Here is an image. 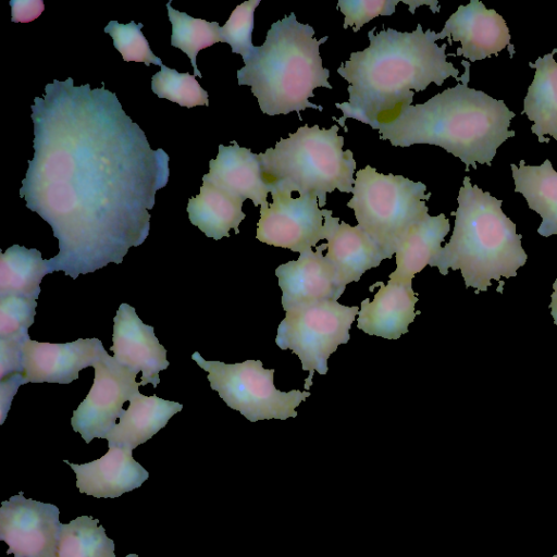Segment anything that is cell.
Listing matches in <instances>:
<instances>
[{"instance_id": "obj_29", "label": "cell", "mask_w": 557, "mask_h": 557, "mask_svg": "<svg viewBox=\"0 0 557 557\" xmlns=\"http://www.w3.org/2000/svg\"><path fill=\"white\" fill-rule=\"evenodd\" d=\"M151 89L159 98H165L182 107L209 106L208 92L194 75L178 73L165 65L152 76Z\"/></svg>"}, {"instance_id": "obj_16", "label": "cell", "mask_w": 557, "mask_h": 557, "mask_svg": "<svg viewBox=\"0 0 557 557\" xmlns=\"http://www.w3.org/2000/svg\"><path fill=\"white\" fill-rule=\"evenodd\" d=\"M448 37L459 41L461 47L455 55H462L470 62L483 60L497 54L510 42L508 26L502 15L493 9H486L478 0L467 5H459L437 33L438 39Z\"/></svg>"}, {"instance_id": "obj_7", "label": "cell", "mask_w": 557, "mask_h": 557, "mask_svg": "<svg viewBox=\"0 0 557 557\" xmlns=\"http://www.w3.org/2000/svg\"><path fill=\"white\" fill-rule=\"evenodd\" d=\"M431 195L422 182L382 174L367 165L356 173L347 207L354 210L360 228L391 259L408 231L429 214L425 201Z\"/></svg>"}, {"instance_id": "obj_1", "label": "cell", "mask_w": 557, "mask_h": 557, "mask_svg": "<svg viewBox=\"0 0 557 557\" xmlns=\"http://www.w3.org/2000/svg\"><path fill=\"white\" fill-rule=\"evenodd\" d=\"M34 158L20 197L49 223L59 253L49 273L75 280L120 264L150 230L157 190L169 181V154L153 150L114 92L72 77L53 79L32 106Z\"/></svg>"}, {"instance_id": "obj_39", "label": "cell", "mask_w": 557, "mask_h": 557, "mask_svg": "<svg viewBox=\"0 0 557 557\" xmlns=\"http://www.w3.org/2000/svg\"><path fill=\"white\" fill-rule=\"evenodd\" d=\"M554 557H557V555H555Z\"/></svg>"}, {"instance_id": "obj_14", "label": "cell", "mask_w": 557, "mask_h": 557, "mask_svg": "<svg viewBox=\"0 0 557 557\" xmlns=\"http://www.w3.org/2000/svg\"><path fill=\"white\" fill-rule=\"evenodd\" d=\"M300 253L297 260L275 270L286 311L326 300H337L345 290L334 265L322 255L326 244Z\"/></svg>"}, {"instance_id": "obj_32", "label": "cell", "mask_w": 557, "mask_h": 557, "mask_svg": "<svg viewBox=\"0 0 557 557\" xmlns=\"http://www.w3.org/2000/svg\"><path fill=\"white\" fill-rule=\"evenodd\" d=\"M36 307L37 301L33 298L15 295L0 297V338L27 336Z\"/></svg>"}, {"instance_id": "obj_20", "label": "cell", "mask_w": 557, "mask_h": 557, "mask_svg": "<svg viewBox=\"0 0 557 557\" xmlns=\"http://www.w3.org/2000/svg\"><path fill=\"white\" fill-rule=\"evenodd\" d=\"M209 173L202 181L211 182L218 187L245 201L250 199L253 205L268 202L270 188L262 174L259 154L240 147L235 140L232 145H219L215 159L209 162Z\"/></svg>"}, {"instance_id": "obj_37", "label": "cell", "mask_w": 557, "mask_h": 557, "mask_svg": "<svg viewBox=\"0 0 557 557\" xmlns=\"http://www.w3.org/2000/svg\"><path fill=\"white\" fill-rule=\"evenodd\" d=\"M404 3L408 4L409 5V11L413 14L416 9L419 7V5H423V4H428L431 7V10L435 13V12H438L440 11V7H438V2L433 0V1H417V0H413V1H406V0H401Z\"/></svg>"}, {"instance_id": "obj_8", "label": "cell", "mask_w": 557, "mask_h": 557, "mask_svg": "<svg viewBox=\"0 0 557 557\" xmlns=\"http://www.w3.org/2000/svg\"><path fill=\"white\" fill-rule=\"evenodd\" d=\"M193 360L208 372L210 387L225 404L239 411L250 422L297 417L296 407L310 396V392L292 389L282 392L274 386V369H264L260 360L225 363L205 360L198 351Z\"/></svg>"}, {"instance_id": "obj_5", "label": "cell", "mask_w": 557, "mask_h": 557, "mask_svg": "<svg viewBox=\"0 0 557 557\" xmlns=\"http://www.w3.org/2000/svg\"><path fill=\"white\" fill-rule=\"evenodd\" d=\"M458 208L450 240L441 248L429 265L441 274L448 269L460 270L466 287H474L475 294L485 292L491 280L500 283V276H516L528 256L521 246V235L516 224L503 212V200L471 185L465 176L459 189Z\"/></svg>"}, {"instance_id": "obj_28", "label": "cell", "mask_w": 557, "mask_h": 557, "mask_svg": "<svg viewBox=\"0 0 557 557\" xmlns=\"http://www.w3.org/2000/svg\"><path fill=\"white\" fill-rule=\"evenodd\" d=\"M169 20L172 24L171 46L181 49L189 58L194 67V76L202 77L196 63L200 50L216 42H222L220 25L218 22H208L202 18L191 17L185 12H180L166 3Z\"/></svg>"}, {"instance_id": "obj_13", "label": "cell", "mask_w": 557, "mask_h": 557, "mask_svg": "<svg viewBox=\"0 0 557 557\" xmlns=\"http://www.w3.org/2000/svg\"><path fill=\"white\" fill-rule=\"evenodd\" d=\"M107 352L98 338H78L71 343H39L25 339L22 346L25 383L69 384L79 372L92 367Z\"/></svg>"}, {"instance_id": "obj_3", "label": "cell", "mask_w": 557, "mask_h": 557, "mask_svg": "<svg viewBox=\"0 0 557 557\" xmlns=\"http://www.w3.org/2000/svg\"><path fill=\"white\" fill-rule=\"evenodd\" d=\"M462 83L447 88L424 103L406 106L389 123L373 124L380 139L395 147L428 144L459 158L468 171L476 163L491 165L497 148L509 137L516 113L503 100L468 87V64Z\"/></svg>"}, {"instance_id": "obj_21", "label": "cell", "mask_w": 557, "mask_h": 557, "mask_svg": "<svg viewBox=\"0 0 557 557\" xmlns=\"http://www.w3.org/2000/svg\"><path fill=\"white\" fill-rule=\"evenodd\" d=\"M183 409V405L137 393L119 423L107 435L108 446H125L131 449L144 444L164 428L169 420Z\"/></svg>"}, {"instance_id": "obj_6", "label": "cell", "mask_w": 557, "mask_h": 557, "mask_svg": "<svg viewBox=\"0 0 557 557\" xmlns=\"http://www.w3.org/2000/svg\"><path fill=\"white\" fill-rule=\"evenodd\" d=\"M338 129V125L329 129L304 125L258 153L270 193L277 188L314 196L320 208L326 203V194L335 189L352 193L356 161L351 150L343 149Z\"/></svg>"}, {"instance_id": "obj_33", "label": "cell", "mask_w": 557, "mask_h": 557, "mask_svg": "<svg viewBox=\"0 0 557 557\" xmlns=\"http://www.w3.org/2000/svg\"><path fill=\"white\" fill-rule=\"evenodd\" d=\"M399 0H339L337 8L344 14L343 27L357 33L364 24L379 15H392Z\"/></svg>"}, {"instance_id": "obj_17", "label": "cell", "mask_w": 557, "mask_h": 557, "mask_svg": "<svg viewBox=\"0 0 557 557\" xmlns=\"http://www.w3.org/2000/svg\"><path fill=\"white\" fill-rule=\"evenodd\" d=\"M387 284L379 286L372 301L366 298L360 304L357 327L372 336L397 339L408 333V326L420 311H416L417 293L411 281L388 277Z\"/></svg>"}, {"instance_id": "obj_11", "label": "cell", "mask_w": 557, "mask_h": 557, "mask_svg": "<svg viewBox=\"0 0 557 557\" xmlns=\"http://www.w3.org/2000/svg\"><path fill=\"white\" fill-rule=\"evenodd\" d=\"M272 203L260 206L256 238L274 247L304 253L324 237L323 212L318 198L292 197L288 190L273 188Z\"/></svg>"}, {"instance_id": "obj_19", "label": "cell", "mask_w": 557, "mask_h": 557, "mask_svg": "<svg viewBox=\"0 0 557 557\" xmlns=\"http://www.w3.org/2000/svg\"><path fill=\"white\" fill-rule=\"evenodd\" d=\"M324 237L327 240L325 258L334 265L343 286L358 282L370 269L386 259L377 245L360 228L339 223L332 210L323 209Z\"/></svg>"}, {"instance_id": "obj_18", "label": "cell", "mask_w": 557, "mask_h": 557, "mask_svg": "<svg viewBox=\"0 0 557 557\" xmlns=\"http://www.w3.org/2000/svg\"><path fill=\"white\" fill-rule=\"evenodd\" d=\"M106 455L94 461L76 465L64 460L76 474V487L97 498H114L139 487L148 471L137 462L125 446H108Z\"/></svg>"}, {"instance_id": "obj_10", "label": "cell", "mask_w": 557, "mask_h": 557, "mask_svg": "<svg viewBox=\"0 0 557 557\" xmlns=\"http://www.w3.org/2000/svg\"><path fill=\"white\" fill-rule=\"evenodd\" d=\"M95 379L86 398L73 411L71 424L88 444L94 438H106L122 417L123 405L139 391L136 373L116 362L106 352L94 366Z\"/></svg>"}, {"instance_id": "obj_25", "label": "cell", "mask_w": 557, "mask_h": 557, "mask_svg": "<svg viewBox=\"0 0 557 557\" xmlns=\"http://www.w3.org/2000/svg\"><path fill=\"white\" fill-rule=\"evenodd\" d=\"M515 193L525 198L529 208L537 212L542 223L537 233L544 237L557 235V171L547 159L541 165L510 164Z\"/></svg>"}, {"instance_id": "obj_9", "label": "cell", "mask_w": 557, "mask_h": 557, "mask_svg": "<svg viewBox=\"0 0 557 557\" xmlns=\"http://www.w3.org/2000/svg\"><path fill=\"white\" fill-rule=\"evenodd\" d=\"M358 306H344L337 300H326L285 312L280 322L275 344L283 350L290 349L308 371L305 389L312 385L317 371L326 374L329 357L342 344L348 343L349 330L359 313Z\"/></svg>"}, {"instance_id": "obj_38", "label": "cell", "mask_w": 557, "mask_h": 557, "mask_svg": "<svg viewBox=\"0 0 557 557\" xmlns=\"http://www.w3.org/2000/svg\"><path fill=\"white\" fill-rule=\"evenodd\" d=\"M554 292L550 296L552 301L549 304V308L552 309V317L554 318V323L557 325V278L553 284Z\"/></svg>"}, {"instance_id": "obj_12", "label": "cell", "mask_w": 557, "mask_h": 557, "mask_svg": "<svg viewBox=\"0 0 557 557\" xmlns=\"http://www.w3.org/2000/svg\"><path fill=\"white\" fill-rule=\"evenodd\" d=\"M55 505L26 498L23 493L0 507V540L14 557H57L61 523Z\"/></svg>"}, {"instance_id": "obj_35", "label": "cell", "mask_w": 557, "mask_h": 557, "mask_svg": "<svg viewBox=\"0 0 557 557\" xmlns=\"http://www.w3.org/2000/svg\"><path fill=\"white\" fill-rule=\"evenodd\" d=\"M11 21L28 23L42 13L45 4L41 0H11Z\"/></svg>"}, {"instance_id": "obj_27", "label": "cell", "mask_w": 557, "mask_h": 557, "mask_svg": "<svg viewBox=\"0 0 557 557\" xmlns=\"http://www.w3.org/2000/svg\"><path fill=\"white\" fill-rule=\"evenodd\" d=\"M98 522V519L81 516L66 524L61 523L57 557H115L114 542Z\"/></svg>"}, {"instance_id": "obj_15", "label": "cell", "mask_w": 557, "mask_h": 557, "mask_svg": "<svg viewBox=\"0 0 557 557\" xmlns=\"http://www.w3.org/2000/svg\"><path fill=\"white\" fill-rule=\"evenodd\" d=\"M113 357L120 364L138 374L141 372V386L160 383L159 372L170 362L166 349L154 335L153 326L145 324L135 308L121 304L113 319Z\"/></svg>"}, {"instance_id": "obj_2", "label": "cell", "mask_w": 557, "mask_h": 557, "mask_svg": "<svg viewBox=\"0 0 557 557\" xmlns=\"http://www.w3.org/2000/svg\"><path fill=\"white\" fill-rule=\"evenodd\" d=\"M374 32L375 27L368 33L370 46L351 52L337 69L349 83L348 101L335 103L343 112L336 121L344 127L346 119L370 126L389 123L404 107L411 106L416 91L431 83L441 86L448 77L461 79L458 69L446 60L447 44H436L437 33L423 32L421 24L411 33L393 28Z\"/></svg>"}, {"instance_id": "obj_23", "label": "cell", "mask_w": 557, "mask_h": 557, "mask_svg": "<svg viewBox=\"0 0 557 557\" xmlns=\"http://www.w3.org/2000/svg\"><path fill=\"white\" fill-rule=\"evenodd\" d=\"M555 48L550 53L537 58L529 65L535 69L534 78L523 101L522 114L533 122L531 132L540 143H548L544 136L550 135L557 141V61Z\"/></svg>"}, {"instance_id": "obj_30", "label": "cell", "mask_w": 557, "mask_h": 557, "mask_svg": "<svg viewBox=\"0 0 557 557\" xmlns=\"http://www.w3.org/2000/svg\"><path fill=\"white\" fill-rule=\"evenodd\" d=\"M143 26L141 23L136 24L134 21L128 24L110 21L103 30L112 37L114 48L122 54L124 61L162 66L161 59L154 55L148 40L141 33Z\"/></svg>"}, {"instance_id": "obj_4", "label": "cell", "mask_w": 557, "mask_h": 557, "mask_svg": "<svg viewBox=\"0 0 557 557\" xmlns=\"http://www.w3.org/2000/svg\"><path fill=\"white\" fill-rule=\"evenodd\" d=\"M313 35L314 29L299 23L292 12L273 23L263 45L244 60L245 66L237 71L238 85L251 88L262 113L286 115L295 111L300 117V111L308 108L323 111L309 98L314 97L317 87L333 88L319 51L329 36L318 40Z\"/></svg>"}, {"instance_id": "obj_22", "label": "cell", "mask_w": 557, "mask_h": 557, "mask_svg": "<svg viewBox=\"0 0 557 557\" xmlns=\"http://www.w3.org/2000/svg\"><path fill=\"white\" fill-rule=\"evenodd\" d=\"M244 201L208 181H202L200 193L189 198L188 218L207 237L215 240L226 236L230 230L239 233V224L246 218Z\"/></svg>"}, {"instance_id": "obj_26", "label": "cell", "mask_w": 557, "mask_h": 557, "mask_svg": "<svg viewBox=\"0 0 557 557\" xmlns=\"http://www.w3.org/2000/svg\"><path fill=\"white\" fill-rule=\"evenodd\" d=\"M48 273L47 260L39 250L13 245L0 252V297L15 295L37 300L41 280Z\"/></svg>"}, {"instance_id": "obj_34", "label": "cell", "mask_w": 557, "mask_h": 557, "mask_svg": "<svg viewBox=\"0 0 557 557\" xmlns=\"http://www.w3.org/2000/svg\"><path fill=\"white\" fill-rule=\"evenodd\" d=\"M28 337L0 338V380L23 374L22 346Z\"/></svg>"}, {"instance_id": "obj_36", "label": "cell", "mask_w": 557, "mask_h": 557, "mask_svg": "<svg viewBox=\"0 0 557 557\" xmlns=\"http://www.w3.org/2000/svg\"><path fill=\"white\" fill-rule=\"evenodd\" d=\"M25 384L23 374H13L11 376L0 380V408H1V422L3 423L5 414L11 407V401L20 385Z\"/></svg>"}, {"instance_id": "obj_31", "label": "cell", "mask_w": 557, "mask_h": 557, "mask_svg": "<svg viewBox=\"0 0 557 557\" xmlns=\"http://www.w3.org/2000/svg\"><path fill=\"white\" fill-rule=\"evenodd\" d=\"M260 0H249L238 4L221 27V40L231 46L233 53H239L243 60L252 52L253 13Z\"/></svg>"}, {"instance_id": "obj_24", "label": "cell", "mask_w": 557, "mask_h": 557, "mask_svg": "<svg viewBox=\"0 0 557 557\" xmlns=\"http://www.w3.org/2000/svg\"><path fill=\"white\" fill-rule=\"evenodd\" d=\"M450 230L444 213L428 214L414 224L403 238L396 251V269L388 277L411 281L441 250V244Z\"/></svg>"}]
</instances>
